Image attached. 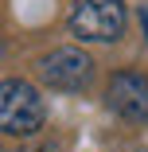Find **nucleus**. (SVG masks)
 Here are the masks:
<instances>
[{
	"mask_svg": "<svg viewBox=\"0 0 148 152\" xmlns=\"http://www.w3.org/2000/svg\"><path fill=\"white\" fill-rule=\"evenodd\" d=\"M70 35L82 43H117L125 35V0H74L70 4Z\"/></svg>",
	"mask_w": 148,
	"mask_h": 152,
	"instance_id": "nucleus-1",
	"label": "nucleus"
},
{
	"mask_svg": "<svg viewBox=\"0 0 148 152\" xmlns=\"http://www.w3.org/2000/svg\"><path fill=\"white\" fill-rule=\"evenodd\" d=\"M43 121H47V105L31 82H23V78L0 82V133L31 137L43 129Z\"/></svg>",
	"mask_w": 148,
	"mask_h": 152,
	"instance_id": "nucleus-2",
	"label": "nucleus"
},
{
	"mask_svg": "<svg viewBox=\"0 0 148 152\" xmlns=\"http://www.w3.org/2000/svg\"><path fill=\"white\" fill-rule=\"evenodd\" d=\"M35 70H39V82L58 94H82L94 82V58L78 47H55L35 63Z\"/></svg>",
	"mask_w": 148,
	"mask_h": 152,
	"instance_id": "nucleus-3",
	"label": "nucleus"
},
{
	"mask_svg": "<svg viewBox=\"0 0 148 152\" xmlns=\"http://www.w3.org/2000/svg\"><path fill=\"white\" fill-rule=\"evenodd\" d=\"M105 105L129 121V125H148V78L136 70H117L105 86Z\"/></svg>",
	"mask_w": 148,
	"mask_h": 152,
	"instance_id": "nucleus-4",
	"label": "nucleus"
},
{
	"mask_svg": "<svg viewBox=\"0 0 148 152\" xmlns=\"http://www.w3.org/2000/svg\"><path fill=\"white\" fill-rule=\"evenodd\" d=\"M39 152H63V148H58V144H43Z\"/></svg>",
	"mask_w": 148,
	"mask_h": 152,
	"instance_id": "nucleus-5",
	"label": "nucleus"
}]
</instances>
